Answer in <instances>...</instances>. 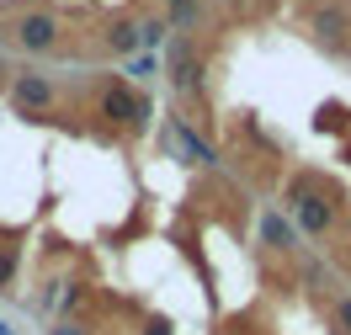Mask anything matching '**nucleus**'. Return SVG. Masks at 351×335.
<instances>
[{
	"instance_id": "obj_1",
	"label": "nucleus",
	"mask_w": 351,
	"mask_h": 335,
	"mask_svg": "<svg viewBox=\"0 0 351 335\" xmlns=\"http://www.w3.org/2000/svg\"><path fill=\"white\" fill-rule=\"evenodd\" d=\"M90 96H96V117H101L107 128H117V134H149V117H154L149 90L128 86V80H117V75H96Z\"/></svg>"
},
{
	"instance_id": "obj_2",
	"label": "nucleus",
	"mask_w": 351,
	"mask_h": 335,
	"mask_svg": "<svg viewBox=\"0 0 351 335\" xmlns=\"http://www.w3.org/2000/svg\"><path fill=\"white\" fill-rule=\"evenodd\" d=\"M287 219H293V229L308 234V240H330V234L341 229V197H335L330 186H319L314 176H298L287 186Z\"/></svg>"
},
{
	"instance_id": "obj_3",
	"label": "nucleus",
	"mask_w": 351,
	"mask_h": 335,
	"mask_svg": "<svg viewBox=\"0 0 351 335\" xmlns=\"http://www.w3.org/2000/svg\"><path fill=\"white\" fill-rule=\"evenodd\" d=\"M304 32L325 53H351V11L335 0H308L304 5Z\"/></svg>"
},
{
	"instance_id": "obj_4",
	"label": "nucleus",
	"mask_w": 351,
	"mask_h": 335,
	"mask_svg": "<svg viewBox=\"0 0 351 335\" xmlns=\"http://www.w3.org/2000/svg\"><path fill=\"white\" fill-rule=\"evenodd\" d=\"M171 90L181 101H192V107L208 101V64H202V53H197L192 38H176L171 43Z\"/></svg>"
},
{
	"instance_id": "obj_5",
	"label": "nucleus",
	"mask_w": 351,
	"mask_h": 335,
	"mask_svg": "<svg viewBox=\"0 0 351 335\" xmlns=\"http://www.w3.org/2000/svg\"><path fill=\"white\" fill-rule=\"evenodd\" d=\"M11 43L22 48V53H53V48L64 43V22L53 16V11H22L16 22H11Z\"/></svg>"
},
{
	"instance_id": "obj_6",
	"label": "nucleus",
	"mask_w": 351,
	"mask_h": 335,
	"mask_svg": "<svg viewBox=\"0 0 351 335\" xmlns=\"http://www.w3.org/2000/svg\"><path fill=\"white\" fill-rule=\"evenodd\" d=\"M53 101H59V80L53 75H43V69H16L11 75V107L16 112L43 117V112H53Z\"/></svg>"
},
{
	"instance_id": "obj_7",
	"label": "nucleus",
	"mask_w": 351,
	"mask_h": 335,
	"mask_svg": "<svg viewBox=\"0 0 351 335\" xmlns=\"http://www.w3.org/2000/svg\"><path fill=\"white\" fill-rule=\"evenodd\" d=\"M256 240H261L271 256H293L298 250V229L287 219L282 208H261V219H256Z\"/></svg>"
},
{
	"instance_id": "obj_8",
	"label": "nucleus",
	"mask_w": 351,
	"mask_h": 335,
	"mask_svg": "<svg viewBox=\"0 0 351 335\" xmlns=\"http://www.w3.org/2000/svg\"><path fill=\"white\" fill-rule=\"evenodd\" d=\"M171 144H176L186 160H192V165H223L219 149H213V144H208V138H202L197 128L186 123V117H171Z\"/></svg>"
},
{
	"instance_id": "obj_9",
	"label": "nucleus",
	"mask_w": 351,
	"mask_h": 335,
	"mask_svg": "<svg viewBox=\"0 0 351 335\" xmlns=\"http://www.w3.org/2000/svg\"><path fill=\"white\" fill-rule=\"evenodd\" d=\"M101 43H107V53H138V16H117V22L101 32Z\"/></svg>"
},
{
	"instance_id": "obj_10",
	"label": "nucleus",
	"mask_w": 351,
	"mask_h": 335,
	"mask_svg": "<svg viewBox=\"0 0 351 335\" xmlns=\"http://www.w3.org/2000/svg\"><path fill=\"white\" fill-rule=\"evenodd\" d=\"M171 11H165V22L176 27V32H192L197 27V16H202V0H165Z\"/></svg>"
},
{
	"instance_id": "obj_11",
	"label": "nucleus",
	"mask_w": 351,
	"mask_h": 335,
	"mask_svg": "<svg viewBox=\"0 0 351 335\" xmlns=\"http://www.w3.org/2000/svg\"><path fill=\"white\" fill-rule=\"evenodd\" d=\"M165 38H171V22H160V16H144V22H138V53L165 48Z\"/></svg>"
},
{
	"instance_id": "obj_12",
	"label": "nucleus",
	"mask_w": 351,
	"mask_h": 335,
	"mask_svg": "<svg viewBox=\"0 0 351 335\" xmlns=\"http://www.w3.org/2000/svg\"><path fill=\"white\" fill-rule=\"evenodd\" d=\"M154 69H160L154 53H128V59H123V75H128V86H138V90H144V80H154Z\"/></svg>"
},
{
	"instance_id": "obj_13",
	"label": "nucleus",
	"mask_w": 351,
	"mask_h": 335,
	"mask_svg": "<svg viewBox=\"0 0 351 335\" xmlns=\"http://www.w3.org/2000/svg\"><path fill=\"white\" fill-rule=\"evenodd\" d=\"M330 325H335L341 335H351V293H341V298L330 303Z\"/></svg>"
},
{
	"instance_id": "obj_14",
	"label": "nucleus",
	"mask_w": 351,
	"mask_h": 335,
	"mask_svg": "<svg viewBox=\"0 0 351 335\" xmlns=\"http://www.w3.org/2000/svg\"><path fill=\"white\" fill-rule=\"evenodd\" d=\"M304 282H308V288H319V293H325L330 282H335V271H330L325 261H308V266H304Z\"/></svg>"
},
{
	"instance_id": "obj_15",
	"label": "nucleus",
	"mask_w": 351,
	"mask_h": 335,
	"mask_svg": "<svg viewBox=\"0 0 351 335\" xmlns=\"http://www.w3.org/2000/svg\"><path fill=\"white\" fill-rule=\"evenodd\" d=\"M16 282V245H0V288Z\"/></svg>"
},
{
	"instance_id": "obj_16",
	"label": "nucleus",
	"mask_w": 351,
	"mask_h": 335,
	"mask_svg": "<svg viewBox=\"0 0 351 335\" xmlns=\"http://www.w3.org/2000/svg\"><path fill=\"white\" fill-rule=\"evenodd\" d=\"M48 335H90V325L86 319H53V330Z\"/></svg>"
},
{
	"instance_id": "obj_17",
	"label": "nucleus",
	"mask_w": 351,
	"mask_h": 335,
	"mask_svg": "<svg viewBox=\"0 0 351 335\" xmlns=\"http://www.w3.org/2000/svg\"><path fill=\"white\" fill-rule=\"evenodd\" d=\"M144 335H171V325H165V319H149V325H144Z\"/></svg>"
}]
</instances>
